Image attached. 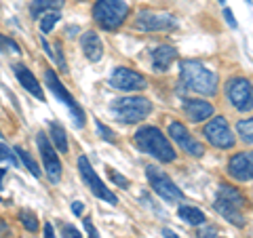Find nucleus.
Returning a JSON list of instances; mask_svg holds the SVG:
<instances>
[{"instance_id": "obj_1", "label": "nucleus", "mask_w": 253, "mask_h": 238, "mask_svg": "<svg viewBox=\"0 0 253 238\" xmlns=\"http://www.w3.org/2000/svg\"><path fill=\"white\" fill-rule=\"evenodd\" d=\"M179 76L181 82L186 84V89L211 97L217 93V74L211 68L196 59H184L179 63Z\"/></svg>"}, {"instance_id": "obj_2", "label": "nucleus", "mask_w": 253, "mask_h": 238, "mask_svg": "<svg viewBox=\"0 0 253 238\" xmlns=\"http://www.w3.org/2000/svg\"><path fill=\"white\" fill-rule=\"evenodd\" d=\"M135 146L144 154L156 158L158 162H173L177 158L171 141L158 126H141L135 133Z\"/></svg>"}, {"instance_id": "obj_3", "label": "nucleus", "mask_w": 253, "mask_h": 238, "mask_svg": "<svg viewBox=\"0 0 253 238\" xmlns=\"http://www.w3.org/2000/svg\"><path fill=\"white\" fill-rule=\"evenodd\" d=\"M129 15V4L125 0H95L93 19L101 30H118Z\"/></svg>"}, {"instance_id": "obj_4", "label": "nucleus", "mask_w": 253, "mask_h": 238, "mask_svg": "<svg viewBox=\"0 0 253 238\" xmlns=\"http://www.w3.org/2000/svg\"><path fill=\"white\" fill-rule=\"evenodd\" d=\"M110 112H112V116L118 122L135 124V122H141L150 112H152V104H150V99H146V97L131 95V97L116 99L112 104V108H110Z\"/></svg>"}, {"instance_id": "obj_5", "label": "nucleus", "mask_w": 253, "mask_h": 238, "mask_svg": "<svg viewBox=\"0 0 253 238\" xmlns=\"http://www.w3.org/2000/svg\"><path fill=\"white\" fill-rule=\"evenodd\" d=\"M44 82H46L49 91L55 95V97H57L61 104L70 110V116H72V122H74L76 129H83V126H84V112H83V108L76 104V99L72 97V93L66 89V84L59 80V76L55 74L51 68L44 70Z\"/></svg>"}, {"instance_id": "obj_6", "label": "nucleus", "mask_w": 253, "mask_h": 238, "mask_svg": "<svg viewBox=\"0 0 253 238\" xmlns=\"http://www.w3.org/2000/svg\"><path fill=\"white\" fill-rule=\"evenodd\" d=\"M146 177H148L150 188H152L154 192L163 198V200H167V202H179L181 198H184V192H181V190L175 186V181H173L165 171L158 169V166L148 164L146 166Z\"/></svg>"}, {"instance_id": "obj_7", "label": "nucleus", "mask_w": 253, "mask_h": 238, "mask_svg": "<svg viewBox=\"0 0 253 238\" xmlns=\"http://www.w3.org/2000/svg\"><path fill=\"white\" fill-rule=\"evenodd\" d=\"M78 173H81V177H83L84 184L89 186L93 196H97V198H101V200H106L110 204H118L116 194L110 188H106V184L99 179V175L95 173L93 164L89 162V158H86V156H78Z\"/></svg>"}, {"instance_id": "obj_8", "label": "nucleus", "mask_w": 253, "mask_h": 238, "mask_svg": "<svg viewBox=\"0 0 253 238\" xmlns=\"http://www.w3.org/2000/svg\"><path fill=\"white\" fill-rule=\"evenodd\" d=\"M177 26L175 15L167 11H152V9H141L135 15V28L141 32H169Z\"/></svg>"}, {"instance_id": "obj_9", "label": "nucleus", "mask_w": 253, "mask_h": 238, "mask_svg": "<svg viewBox=\"0 0 253 238\" xmlns=\"http://www.w3.org/2000/svg\"><path fill=\"white\" fill-rule=\"evenodd\" d=\"M36 146H38V152H41L42 158V166H44V175L49 177L51 184H59L61 179V160H59V154L57 150L53 148L51 139L46 133H38L36 135Z\"/></svg>"}, {"instance_id": "obj_10", "label": "nucleus", "mask_w": 253, "mask_h": 238, "mask_svg": "<svg viewBox=\"0 0 253 238\" xmlns=\"http://www.w3.org/2000/svg\"><path fill=\"white\" fill-rule=\"evenodd\" d=\"M226 95L230 99V104L239 112H249L253 110V84L251 80L243 76H236L226 84Z\"/></svg>"}, {"instance_id": "obj_11", "label": "nucleus", "mask_w": 253, "mask_h": 238, "mask_svg": "<svg viewBox=\"0 0 253 238\" xmlns=\"http://www.w3.org/2000/svg\"><path fill=\"white\" fill-rule=\"evenodd\" d=\"M203 135L207 137V141L211 146H215L219 150H230L234 146V141H236L224 116H217V118H213V120H209L207 124H205Z\"/></svg>"}, {"instance_id": "obj_12", "label": "nucleus", "mask_w": 253, "mask_h": 238, "mask_svg": "<svg viewBox=\"0 0 253 238\" xmlns=\"http://www.w3.org/2000/svg\"><path fill=\"white\" fill-rule=\"evenodd\" d=\"M110 84L118 91H125V93H137V91H144L148 82L139 72H135V70L118 66V68H114V72L110 74Z\"/></svg>"}, {"instance_id": "obj_13", "label": "nucleus", "mask_w": 253, "mask_h": 238, "mask_svg": "<svg viewBox=\"0 0 253 238\" xmlns=\"http://www.w3.org/2000/svg\"><path fill=\"white\" fill-rule=\"evenodd\" d=\"M169 137L175 141V144H177L181 150H184L186 154H190V156L201 158V156L205 154V146L201 144L199 139H194L186 126L181 124V122H177V120H173V122L169 124Z\"/></svg>"}, {"instance_id": "obj_14", "label": "nucleus", "mask_w": 253, "mask_h": 238, "mask_svg": "<svg viewBox=\"0 0 253 238\" xmlns=\"http://www.w3.org/2000/svg\"><path fill=\"white\" fill-rule=\"evenodd\" d=\"M228 175L236 181H253V152H236L228 160Z\"/></svg>"}, {"instance_id": "obj_15", "label": "nucleus", "mask_w": 253, "mask_h": 238, "mask_svg": "<svg viewBox=\"0 0 253 238\" xmlns=\"http://www.w3.org/2000/svg\"><path fill=\"white\" fill-rule=\"evenodd\" d=\"M13 70H15V76H17V80H19V84L23 86V89H26L30 95H34L36 99L44 101V91H42L41 82H38V78L32 74V70L26 68L23 63H17V66H13Z\"/></svg>"}, {"instance_id": "obj_16", "label": "nucleus", "mask_w": 253, "mask_h": 238, "mask_svg": "<svg viewBox=\"0 0 253 238\" xmlns=\"http://www.w3.org/2000/svg\"><path fill=\"white\" fill-rule=\"evenodd\" d=\"M81 46H83V53H84V57L93 61V63H97L101 59V55H104V44H101V38L97 32H84V34L81 36Z\"/></svg>"}, {"instance_id": "obj_17", "label": "nucleus", "mask_w": 253, "mask_h": 238, "mask_svg": "<svg viewBox=\"0 0 253 238\" xmlns=\"http://www.w3.org/2000/svg\"><path fill=\"white\" fill-rule=\"evenodd\" d=\"M184 112L192 122H203L213 116V106L205 99H188L184 104Z\"/></svg>"}, {"instance_id": "obj_18", "label": "nucleus", "mask_w": 253, "mask_h": 238, "mask_svg": "<svg viewBox=\"0 0 253 238\" xmlns=\"http://www.w3.org/2000/svg\"><path fill=\"white\" fill-rule=\"evenodd\" d=\"M175 59H177L175 46L161 44V46H156L154 53H152V68L156 70V72H167V70L171 68V63Z\"/></svg>"}, {"instance_id": "obj_19", "label": "nucleus", "mask_w": 253, "mask_h": 238, "mask_svg": "<svg viewBox=\"0 0 253 238\" xmlns=\"http://www.w3.org/2000/svg\"><path fill=\"white\" fill-rule=\"evenodd\" d=\"M215 211L219 213L224 219H228L232 226H236V228H243L245 226V215L241 213V209L239 207H234V204H230V202H226V200H221V198H217L215 196Z\"/></svg>"}, {"instance_id": "obj_20", "label": "nucleus", "mask_w": 253, "mask_h": 238, "mask_svg": "<svg viewBox=\"0 0 253 238\" xmlns=\"http://www.w3.org/2000/svg\"><path fill=\"white\" fill-rule=\"evenodd\" d=\"M49 139H51L53 148L57 150L59 154L68 152V135H66V129H63L59 122H51L49 124Z\"/></svg>"}, {"instance_id": "obj_21", "label": "nucleus", "mask_w": 253, "mask_h": 238, "mask_svg": "<svg viewBox=\"0 0 253 238\" xmlns=\"http://www.w3.org/2000/svg\"><path fill=\"white\" fill-rule=\"evenodd\" d=\"M177 215L190 226H203L205 224V213L196 207H190V204H181L177 209Z\"/></svg>"}, {"instance_id": "obj_22", "label": "nucleus", "mask_w": 253, "mask_h": 238, "mask_svg": "<svg viewBox=\"0 0 253 238\" xmlns=\"http://www.w3.org/2000/svg\"><path fill=\"white\" fill-rule=\"evenodd\" d=\"M217 198H221V200L234 204V207H239V209H243V204H245V196H243L236 188L226 186V184H221V186L217 188Z\"/></svg>"}, {"instance_id": "obj_23", "label": "nucleus", "mask_w": 253, "mask_h": 238, "mask_svg": "<svg viewBox=\"0 0 253 238\" xmlns=\"http://www.w3.org/2000/svg\"><path fill=\"white\" fill-rule=\"evenodd\" d=\"M13 152L17 154V158L21 160V164L26 166V169H28L34 177H41V175H42V173H41V166H38V162L34 160V156H32L28 150H23L21 146H15V148H13Z\"/></svg>"}, {"instance_id": "obj_24", "label": "nucleus", "mask_w": 253, "mask_h": 238, "mask_svg": "<svg viewBox=\"0 0 253 238\" xmlns=\"http://www.w3.org/2000/svg\"><path fill=\"white\" fill-rule=\"evenodd\" d=\"M61 4H63V0H32L30 11H32L34 17H41V15L49 13V11L61 9Z\"/></svg>"}, {"instance_id": "obj_25", "label": "nucleus", "mask_w": 253, "mask_h": 238, "mask_svg": "<svg viewBox=\"0 0 253 238\" xmlns=\"http://www.w3.org/2000/svg\"><path fill=\"white\" fill-rule=\"evenodd\" d=\"M236 131H239V137L245 144L253 146V118H243V120L236 122Z\"/></svg>"}, {"instance_id": "obj_26", "label": "nucleus", "mask_w": 253, "mask_h": 238, "mask_svg": "<svg viewBox=\"0 0 253 238\" xmlns=\"http://www.w3.org/2000/svg\"><path fill=\"white\" fill-rule=\"evenodd\" d=\"M19 221H21V226L26 228L28 232H38V228H41L36 213L34 211H28V209H21L19 211Z\"/></svg>"}, {"instance_id": "obj_27", "label": "nucleus", "mask_w": 253, "mask_h": 238, "mask_svg": "<svg viewBox=\"0 0 253 238\" xmlns=\"http://www.w3.org/2000/svg\"><path fill=\"white\" fill-rule=\"evenodd\" d=\"M59 19H61L59 11H49V13H44L42 17H41V32H42V34H49V32L55 28V23H57Z\"/></svg>"}, {"instance_id": "obj_28", "label": "nucleus", "mask_w": 253, "mask_h": 238, "mask_svg": "<svg viewBox=\"0 0 253 238\" xmlns=\"http://www.w3.org/2000/svg\"><path fill=\"white\" fill-rule=\"evenodd\" d=\"M0 49L2 51H6V53H15V55H19L21 53V49H19V44L13 40L11 36H4V34H0Z\"/></svg>"}, {"instance_id": "obj_29", "label": "nucleus", "mask_w": 253, "mask_h": 238, "mask_svg": "<svg viewBox=\"0 0 253 238\" xmlns=\"http://www.w3.org/2000/svg\"><path fill=\"white\" fill-rule=\"evenodd\" d=\"M0 160H9L13 166H17V154H13V150L6 144H0Z\"/></svg>"}, {"instance_id": "obj_30", "label": "nucleus", "mask_w": 253, "mask_h": 238, "mask_svg": "<svg viewBox=\"0 0 253 238\" xmlns=\"http://www.w3.org/2000/svg\"><path fill=\"white\" fill-rule=\"evenodd\" d=\"M61 238H83V234H81V230H78L76 226L63 224L61 226Z\"/></svg>"}, {"instance_id": "obj_31", "label": "nucleus", "mask_w": 253, "mask_h": 238, "mask_svg": "<svg viewBox=\"0 0 253 238\" xmlns=\"http://www.w3.org/2000/svg\"><path fill=\"white\" fill-rule=\"evenodd\" d=\"M95 126H97V133H99V137H101V139L114 141V131H112V129H108V126L101 122V120H95Z\"/></svg>"}, {"instance_id": "obj_32", "label": "nucleus", "mask_w": 253, "mask_h": 238, "mask_svg": "<svg viewBox=\"0 0 253 238\" xmlns=\"http://www.w3.org/2000/svg\"><path fill=\"white\" fill-rule=\"evenodd\" d=\"M53 59L57 61V66H59V70H61V72H68V63H66V59H63V51H61V44H59V42L55 44Z\"/></svg>"}, {"instance_id": "obj_33", "label": "nucleus", "mask_w": 253, "mask_h": 238, "mask_svg": "<svg viewBox=\"0 0 253 238\" xmlns=\"http://www.w3.org/2000/svg\"><path fill=\"white\" fill-rule=\"evenodd\" d=\"M108 175H110V179L114 181L116 186H121V188H129V179L126 177H123V175H118V171H114V169H108Z\"/></svg>"}, {"instance_id": "obj_34", "label": "nucleus", "mask_w": 253, "mask_h": 238, "mask_svg": "<svg viewBox=\"0 0 253 238\" xmlns=\"http://www.w3.org/2000/svg\"><path fill=\"white\" fill-rule=\"evenodd\" d=\"M83 224H84V230H86V234H89V238H101L99 232H97V228L93 226V219L84 217V219H83Z\"/></svg>"}, {"instance_id": "obj_35", "label": "nucleus", "mask_w": 253, "mask_h": 238, "mask_svg": "<svg viewBox=\"0 0 253 238\" xmlns=\"http://www.w3.org/2000/svg\"><path fill=\"white\" fill-rule=\"evenodd\" d=\"M196 238H217V232H215V228H211V226H205L199 230V234H196Z\"/></svg>"}, {"instance_id": "obj_36", "label": "nucleus", "mask_w": 253, "mask_h": 238, "mask_svg": "<svg viewBox=\"0 0 253 238\" xmlns=\"http://www.w3.org/2000/svg\"><path fill=\"white\" fill-rule=\"evenodd\" d=\"M224 19H226V23H228V26H230L232 30L239 28V23H236V19H234V13L228 9V6H224Z\"/></svg>"}, {"instance_id": "obj_37", "label": "nucleus", "mask_w": 253, "mask_h": 238, "mask_svg": "<svg viewBox=\"0 0 253 238\" xmlns=\"http://www.w3.org/2000/svg\"><path fill=\"white\" fill-rule=\"evenodd\" d=\"M161 234H163L165 238H181L177 232H173L171 228H163V230H161Z\"/></svg>"}, {"instance_id": "obj_38", "label": "nucleus", "mask_w": 253, "mask_h": 238, "mask_svg": "<svg viewBox=\"0 0 253 238\" xmlns=\"http://www.w3.org/2000/svg\"><path fill=\"white\" fill-rule=\"evenodd\" d=\"M44 238H55L53 224H49V221H46V224H44Z\"/></svg>"}, {"instance_id": "obj_39", "label": "nucleus", "mask_w": 253, "mask_h": 238, "mask_svg": "<svg viewBox=\"0 0 253 238\" xmlns=\"http://www.w3.org/2000/svg\"><path fill=\"white\" fill-rule=\"evenodd\" d=\"M83 209H84V207H83V202H78V200L72 202V213H74V215H81Z\"/></svg>"}, {"instance_id": "obj_40", "label": "nucleus", "mask_w": 253, "mask_h": 238, "mask_svg": "<svg viewBox=\"0 0 253 238\" xmlns=\"http://www.w3.org/2000/svg\"><path fill=\"white\" fill-rule=\"evenodd\" d=\"M4 175H6V171H4V169H0V188H2V179H4Z\"/></svg>"}, {"instance_id": "obj_41", "label": "nucleus", "mask_w": 253, "mask_h": 238, "mask_svg": "<svg viewBox=\"0 0 253 238\" xmlns=\"http://www.w3.org/2000/svg\"><path fill=\"white\" fill-rule=\"evenodd\" d=\"M219 4H221V6H226V0H219Z\"/></svg>"}, {"instance_id": "obj_42", "label": "nucleus", "mask_w": 253, "mask_h": 238, "mask_svg": "<svg viewBox=\"0 0 253 238\" xmlns=\"http://www.w3.org/2000/svg\"><path fill=\"white\" fill-rule=\"evenodd\" d=\"M76 2H84V0H76Z\"/></svg>"}]
</instances>
